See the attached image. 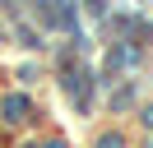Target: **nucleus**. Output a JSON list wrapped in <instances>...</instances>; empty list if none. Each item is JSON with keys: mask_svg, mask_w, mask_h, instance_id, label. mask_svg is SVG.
Returning <instances> with one entry per match:
<instances>
[{"mask_svg": "<svg viewBox=\"0 0 153 148\" xmlns=\"http://www.w3.org/2000/svg\"><path fill=\"white\" fill-rule=\"evenodd\" d=\"M23 116H28V97H19V92L5 97V120H23Z\"/></svg>", "mask_w": 153, "mask_h": 148, "instance_id": "nucleus-1", "label": "nucleus"}, {"mask_svg": "<svg viewBox=\"0 0 153 148\" xmlns=\"http://www.w3.org/2000/svg\"><path fill=\"white\" fill-rule=\"evenodd\" d=\"M97 148H121V134H102V139H97Z\"/></svg>", "mask_w": 153, "mask_h": 148, "instance_id": "nucleus-2", "label": "nucleus"}]
</instances>
